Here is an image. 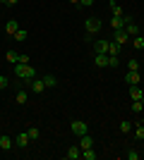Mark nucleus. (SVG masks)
<instances>
[{"label": "nucleus", "mask_w": 144, "mask_h": 160, "mask_svg": "<svg viewBox=\"0 0 144 160\" xmlns=\"http://www.w3.org/2000/svg\"><path fill=\"white\" fill-rule=\"evenodd\" d=\"M14 100H17L19 105H24V103H27V100H29V93H27V91H17V96H14Z\"/></svg>", "instance_id": "obj_22"}, {"label": "nucleus", "mask_w": 144, "mask_h": 160, "mask_svg": "<svg viewBox=\"0 0 144 160\" xmlns=\"http://www.w3.org/2000/svg\"><path fill=\"white\" fill-rule=\"evenodd\" d=\"M139 81H142V74L127 69V74H125V84H127V86H135V84H139Z\"/></svg>", "instance_id": "obj_5"}, {"label": "nucleus", "mask_w": 144, "mask_h": 160, "mask_svg": "<svg viewBox=\"0 0 144 160\" xmlns=\"http://www.w3.org/2000/svg\"><path fill=\"white\" fill-rule=\"evenodd\" d=\"M27 134H29V139H31V141H36V139H39V136H41V132H39V127H29V129H27Z\"/></svg>", "instance_id": "obj_23"}, {"label": "nucleus", "mask_w": 144, "mask_h": 160, "mask_svg": "<svg viewBox=\"0 0 144 160\" xmlns=\"http://www.w3.org/2000/svg\"><path fill=\"white\" fill-rule=\"evenodd\" d=\"M5 31L10 33V36H14V33L19 31V24H17V19H10V22H7V24H5Z\"/></svg>", "instance_id": "obj_15"}, {"label": "nucleus", "mask_w": 144, "mask_h": 160, "mask_svg": "<svg viewBox=\"0 0 144 160\" xmlns=\"http://www.w3.org/2000/svg\"><path fill=\"white\" fill-rule=\"evenodd\" d=\"M19 58H22V55L14 53V50H7V53H5V60L10 62V65H17V62H19Z\"/></svg>", "instance_id": "obj_17"}, {"label": "nucleus", "mask_w": 144, "mask_h": 160, "mask_svg": "<svg viewBox=\"0 0 144 160\" xmlns=\"http://www.w3.org/2000/svg\"><path fill=\"white\" fill-rule=\"evenodd\" d=\"M142 79H144V77H142Z\"/></svg>", "instance_id": "obj_41"}, {"label": "nucleus", "mask_w": 144, "mask_h": 160, "mask_svg": "<svg viewBox=\"0 0 144 160\" xmlns=\"http://www.w3.org/2000/svg\"><path fill=\"white\" fill-rule=\"evenodd\" d=\"M29 143H31V139H29V134H27V132H22V134H17V136H14V146L27 148Z\"/></svg>", "instance_id": "obj_6"}, {"label": "nucleus", "mask_w": 144, "mask_h": 160, "mask_svg": "<svg viewBox=\"0 0 144 160\" xmlns=\"http://www.w3.org/2000/svg\"><path fill=\"white\" fill-rule=\"evenodd\" d=\"M118 55H108V67H118Z\"/></svg>", "instance_id": "obj_31"}, {"label": "nucleus", "mask_w": 144, "mask_h": 160, "mask_svg": "<svg viewBox=\"0 0 144 160\" xmlns=\"http://www.w3.org/2000/svg\"><path fill=\"white\" fill-rule=\"evenodd\" d=\"M70 2H72V5H79V0H70Z\"/></svg>", "instance_id": "obj_35"}, {"label": "nucleus", "mask_w": 144, "mask_h": 160, "mask_svg": "<svg viewBox=\"0 0 144 160\" xmlns=\"http://www.w3.org/2000/svg\"><path fill=\"white\" fill-rule=\"evenodd\" d=\"M132 48H135V50H142L144 48V36L142 33H139V36H132Z\"/></svg>", "instance_id": "obj_20"}, {"label": "nucleus", "mask_w": 144, "mask_h": 160, "mask_svg": "<svg viewBox=\"0 0 144 160\" xmlns=\"http://www.w3.org/2000/svg\"><path fill=\"white\" fill-rule=\"evenodd\" d=\"M127 69H130V72H139V62L137 60H130V62H127Z\"/></svg>", "instance_id": "obj_27"}, {"label": "nucleus", "mask_w": 144, "mask_h": 160, "mask_svg": "<svg viewBox=\"0 0 144 160\" xmlns=\"http://www.w3.org/2000/svg\"><path fill=\"white\" fill-rule=\"evenodd\" d=\"M110 41H115V43H120V46H123V43H127V41H130V33L125 31V29H115Z\"/></svg>", "instance_id": "obj_4"}, {"label": "nucleus", "mask_w": 144, "mask_h": 160, "mask_svg": "<svg viewBox=\"0 0 144 160\" xmlns=\"http://www.w3.org/2000/svg\"><path fill=\"white\" fill-rule=\"evenodd\" d=\"M70 129H72V134H75V136H84V134H89V124H87L84 120H72Z\"/></svg>", "instance_id": "obj_2"}, {"label": "nucleus", "mask_w": 144, "mask_h": 160, "mask_svg": "<svg viewBox=\"0 0 144 160\" xmlns=\"http://www.w3.org/2000/svg\"><path fill=\"white\" fill-rule=\"evenodd\" d=\"M142 50H144V48H142Z\"/></svg>", "instance_id": "obj_39"}, {"label": "nucleus", "mask_w": 144, "mask_h": 160, "mask_svg": "<svg viewBox=\"0 0 144 160\" xmlns=\"http://www.w3.org/2000/svg\"><path fill=\"white\" fill-rule=\"evenodd\" d=\"M94 53H106V55H108V38L94 41Z\"/></svg>", "instance_id": "obj_7"}, {"label": "nucleus", "mask_w": 144, "mask_h": 160, "mask_svg": "<svg viewBox=\"0 0 144 160\" xmlns=\"http://www.w3.org/2000/svg\"><path fill=\"white\" fill-rule=\"evenodd\" d=\"M84 29H87V33H89V38H91L94 33L101 31V19H96V17H89V19H84Z\"/></svg>", "instance_id": "obj_3"}, {"label": "nucleus", "mask_w": 144, "mask_h": 160, "mask_svg": "<svg viewBox=\"0 0 144 160\" xmlns=\"http://www.w3.org/2000/svg\"><path fill=\"white\" fill-rule=\"evenodd\" d=\"M142 36H144V33H142Z\"/></svg>", "instance_id": "obj_40"}, {"label": "nucleus", "mask_w": 144, "mask_h": 160, "mask_svg": "<svg viewBox=\"0 0 144 160\" xmlns=\"http://www.w3.org/2000/svg\"><path fill=\"white\" fill-rule=\"evenodd\" d=\"M132 129H135V127H132V124H130L127 120H125V122H120V132H123V134H130Z\"/></svg>", "instance_id": "obj_25"}, {"label": "nucleus", "mask_w": 144, "mask_h": 160, "mask_svg": "<svg viewBox=\"0 0 144 160\" xmlns=\"http://www.w3.org/2000/svg\"><path fill=\"white\" fill-rule=\"evenodd\" d=\"M79 148H94V139H91L89 134H84V136H79Z\"/></svg>", "instance_id": "obj_14"}, {"label": "nucleus", "mask_w": 144, "mask_h": 160, "mask_svg": "<svg viewBox=\"0 0 144 160\" xmlns=\"http://www.w3.org/2000/svg\"><path fill=\"white\" fill-rule=\"evenodd\" d=\"M0 2H10V0H0Z\"/></svg>", "instance_id": "obj_36"}, {"label": "nucleus", "mask_w": 144, "mask_h": 160, "mask_svg": "<svg viewBox=\"0 0 144 160\" xmlns=\"http://www.w3.org/2000/svg\"><path fill=\"white\" fill-rule=\"evenodd\" d=\"M110 12H113V17H123V7L118 5L115 0H110Z\"/></svg>", "instance_id": "obj_21"}, {"label": "nucleus", "mask_w": 144, "mask_h": 160, "mask_svg": "<svg viewBox=\"0 0 144 160\" xmlns=\"http://www.w3.org/2000/svg\"><path fill=\"white\" fill-rule=\"evenodd\" d=\"M135 132V139H144V124H139L137 129H132Z\"/></svg>", "instance_id": "obj_28"}, {"label": "nucleus", "mask_w": 144, "mask_h": 160, "mask_svg": "<svg viewBox=\"0 0 144 160\" xmlns=\"http://www.w3.org/2000/svg\"><path fill=\"white\" fill-rule=\"evenodd\" d=\"M142 124H144V120H142Z\"/></svg>", "instance_id": "obj_38"}, {"label": "nucleus", "mask_w": 144, "mask_h": 160, "mask_svg": "<svg viewBox=\"0 0 144 160\" xmlns=\"http://www.w3.org/2000/svg\"><path fill=\"white\" fill-rule=\"evenodd\" d=\"M142 105H144V96H142Z\"/></svg>", "instance_id": "obj_37"}, {"label": "nucleus", "mask_w": 144, "mask_h": 160, "mask_svg": "<svg viewBox=\"0 0 144 160\" xmlns=\"http://www.w3.org/2000/svg\"><path fill=\"white\" fill-rule=\"evenodd\" d=\"M120 50H123V46H120V43L108 41V55H120Z\"/></svg>", "instance_id": "obj_18"}, {"label": "nucleus", "mask_w": 144, "mask_h": 160, "mask_svg": "<svg viewBox=\"0 0 144 160\" xmlns=\"http://www.w3.org/2000/svg\"><path fill=\"white\" fill-rule=\"evenodd\" d=\"M125 31L130 33V38H132V36H139V33H142V31H139V27H137V22H132V19H127V24H125Z\"/></svg>", "instance_id": "obj_9"}, {"label": "nucleus", "mask_w": 144, "mask_h": 160, "mask_svg": "<svg viewBox=\"0 0 144 160\" xmlns=\"http://www.w3.org/2000/svg\"><path fill=\"white\" fill-rule=\"evenodd\" d=\"M12 146H14L12 136H7V134H3V136H0V148H3V151H10Z\"/></svg>", "instance_id": "obj_13"}, {"label": "nucleus", "mask_w": 144, "mask_h": 160, "mask_svg": "<svg viewBox=\"0 0 144 160\" xmlns=\"http://www.w3.org/2000/svg\"><path fill=\"white\" fill-rule=\"evenodd\" d=\"M43 84H46V88H55L58 86V79H55L53 74H46V77H43Z\"/></svg>", "instance_id": "obj_19"}, {"label": "nucleus", "mask_w": 144, "mask_h": 160, "mask_svg": "<svg viewBox=\"0 0 144 160\" xmlns=\"http://www.w3.org/2000/svg\"><path fill=\"white\" fill-rule=\"evenodd\" d=\"M127 158H130V160H139V153H137V151H130V153H127Z\"/></svg>", "instance_id": "obj_32"}, {"label": "nucleus", "mask_w": 144, "mask_h": 160, "mask_svg": "<svg viewBox=\"0 0 144 160\" xmlns=\"http://www.w3.org/2000/svg\"><path fill=\"white\" fill-rule=\"evenodd\" d=\"M14 41H27V31H24V29H19V31L14 33Z\"/></svg>", "instance_id": "obj_30"}, {"label": "nucleus", "mask_w": 144, "mask_h": 160, "mask_svg": "<svg viewBox=\"0 0 144 160\" xmlns=\"http://www.w3.org/2000/svg\"><path fill=\"white\" fill-rule=\"evenodd\" d=\"M94 65L96 67H108V55L106 53H96L94 55Z\"/></svg>", "instance_id": "obj_12"}, {"label": "nucleus", "mask_w": 144, "mask_h": 160, "mask_svg": "<svg viewBox=\"0 0 144 160\" xmlns=\"http://www.w3.org/2000/svg\"><path fill=\"white\" fill-rule=\"evenodd\" d=\"M144 105H142V100H132V112H142Z\"/></svg>", "instance_id": "obj_26"}, {"label": "nucleus", "mask_w": 144, "mask_h": 160, "mask_svg": "<svg viewBox=\"0 0 144 160\" xmlns=\"http://www.w3.org/2000/svg\"><path fill=\"white\" fill-rule=\"evenodd\" d=\"M127 19H132V17H113V19H110V27H113V31H115V29H125V24H127Z\"/></svg>", "instance_id": "obj_8"}, {"label": "nucleus", "mask_w": 144, "mask_h": 160, "mask_svg": "<svg viewBox=\"0 0 144 160\" xmlns=\"http://www.w3.org/2000/svg\"><path fill=\"white\" fill-rule=\"evenodd\" d=\"M31 91H34V93H43V91H46V84H43V79H31Z\"/></svg>", "instance_id": "obj_11"}, {"label": "nucleus", "mask_w": 144, "mask_h": 160, "mask_svg": "<svg viewBox=\"0 0 144 160\" xmlns=\"http://www.w3.org/2000/svg\"><path fill=\"white\" fill-rule=\"evenodd\" d=\"M142 96H144V91L137 86V84H135V86H130V98H132V100H142Z\"/></svg>", "instance_id": "obj_16"}, {"label": "nucleus", "mask_w": 144, "mask_h": 160, "mask_svg": "<svg viewBox=\"0 0 144 160\" xmlns=\"http://www.w3.org/2000/svg\"><path fill=\"white\" fill-rule=\"evenodd\" d=\"M10 86V79H7L5 74H0V91H3V88H7Z\"/></svg>", "instance_id": "obj_29"}, {"label": "nucleus", "mask_w": 144, "mask_h": 160, "mask_svg": "<svg viewBox=\"0 0 144 160\" xmlns=\"http://www.w3.org/2000/svg\"><path fill=\"white\" fill-rule=\"evenodd\" d=\"M14 77H19V79H24V81H31L36 77V69H34V65H29V62H17V65H14Z\"/></svg>", "instance_id": "obj_1"}, {"label": "nucleus", "mask_w": 144, "mask_h": 160, "mask_svg": "<svg viewBox=\"0 0 144 160\" xmlns=\"http://www.w3.org/2000/svg\"><path fill=\"white\" fill-rule=\"evenodd\" d=\"M82 158H84V160H96L94 148H84V151H82Z\"/></svg>", "instance_id": "obj_24"}, {"label": "nucleus", "mask_w": 144, "mask_h": 160, "mask_svg": "<svg viewBox=\"0 0 144 160\" xmlns=\"http://www.w3.org/2000/svg\"><path fill=\"white\" fill-rule=\"evenodd\" d=\"M79 5H84V7H91V5H94V0H79Z\"/></svg>", "instance_id": "obj_33"}, {"label": "nucleus", "mask_w": 144, "mask_h": 160, "mask_svg": "<svg viewBox=\"0 0 144 160\" xmlns=\"http://www.w3.org/2000/svg\"><path fill=\"white\" fill-rule=\"evenodd\" d=\"M7 5H17V0H10V2H7Z\"/></svg>", "instance_id": "obj_34"}, {"label": "nucleus", "mask_w": 144, "mask_h": 160, "mask_svg": "<svg viewBox=\"0 0 144 160\" xmlns=\"http://www.w3.org/2000/svg\"><path fill=\"white\" fill-rule=\"evenodd\" d=\"M65 158H67V160L82 158V148H79V146H70V148H67V153H65Z\"/></svg>", "instance_id": "obj_10"}]
</instances>
